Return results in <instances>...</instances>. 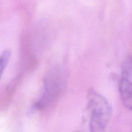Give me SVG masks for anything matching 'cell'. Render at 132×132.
<instances>
[{
    "mask_svg": "<svg viewBox=\"0 0 132 132\" xmlns=\"http://www.w3.org/2000/svg\"><path fill=\"white\" fill-rule=\"evenodd\" d=\"M87 100L90 130L93 132L105 131L111 116L109 103L103 95L93 89L88 92Z\"/></svg>",
    "mask_w": 132,
    "mask_h": 132,
    "instance_id": "1",
    "label": "cell"
},
{
    "mask_svg": "<svg viewBox=\"0 0 132 132\" xmlns=\"http://www.w3.org/2000/svg\"><path fill=\"white\" fill-rule=\"evenodd\" d=\"M66 76L64 70L55 67L45 76L41 97L36 104L39 110H46L53 106L64 90Z\"/></svg>",
    "mask_w": 132,
    "mask_h": 132,
    "instance_id": "2",
    "label": "cell"
},
{
    "mask_svg": "<svg viewBox=\"0 0 132 132\" xmlns=\"http://www.w3.org/2000/svg\"><path fill=\"white\" fill-rule=\"evenodd\" d=\"M119 93L123 104L132 110V57H129L123 62L121 76L119 85Z\"/></svg>",
    "mask_w": 132,
    "mask_h": 132,
    "instance_id": "3",
    "label": "cell"
},
{
    "mask_svg": "<svg viewBox=\"0 0 132 132\" xmlns=\"http://www.w3.org/2000/svg\"><path fill=\"white\" fill-rule=\"evenodd\" d=\"M11 57V51L9 49H6L0 54V79Z\"/></svg>",
    "mask_w": 132,
    "mask_h": 132,
    "instance_id": "4",
    "label": "cell"
}]
</instances>
